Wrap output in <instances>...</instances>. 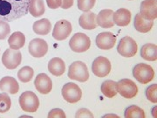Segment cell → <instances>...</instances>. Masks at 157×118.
<instances>
[{
  "label": "cell",
  "mask_w": 157,
  "mask_h": 118,
  "mask_svg": "<svg viewBox=\"0 0 157 118\" xmlns=\"http://www.w3.org/2000/svg\"><path fill=\"white\" fill-rule=\"evenodd\" d=\"M71 50L75 53H84L91 46V39L87 35L82 33H75L69 41Z\"/></svg>",
  "instance_id": "obj_5"
},
{
  "label": "cell",
  "mask_w": 157,
  "mask_h": 118,
  "mask_svg": "<svg viewBox=\"0 0 157 118\" xmlns=\"http://www.w3.org/2000/svg\"><path fill=\"white\" fill-rule=\"evenodd\" d=\"M73 31L72 24L65 19L59 20L55 24L52 31V37L56 40H64L67 39Z\"/></svg>",
  "instance_id": "obj_11"
},
{
  "label": "cell",
  "mask_w": 157,
  "mask_h": 118,
  "mask_svg": "<svg viewBox=\"0 0 157 118\" xmlns=\"http://www.w3.org/2000/svg\"><path fill=\"white\" fill-rule=\"evenodd\" d=\"M45 11L44 0H30L29 12L33 17H40Z\"/></svg>",
  "instance_id": "obj_26"
},
{
  "label": "cell",
  "mask_w": 157,
  "mask_h": 118,
  "mask_svg": "<svg viewBox=\"0 0 157 118\" xmlns=\"http://www.w3.org/2000/svg\"><path fill=\"white\" fill-rule=\"evenodd\" d=\"M140 14L147 20H155L157 18L156 0H143L140 4Z\"/></svg>",
  "instance_id": "obj_13"
},
{
  "label": "cell",
  "mask_w": 157,
  "mask_h": 118,
  "mask_svg": "<svg viewBox=\"0 0 157 118\" xmlns=\"http://www.w3.org/2000/svg\"><path fill=\"white\" fill-rule=\"evenodd\" d=\"M107 116H113V117H118L117 116H114V115H107V116H104V117H107Z\"/></svg>",
  "instance_id": "obj_37"
},
{
  "label": "cell",
  "mask_w": 157,
  "mask_h": 118,
  "mask_svg": "<svg viewBox=\"0 0 157 118\" xmlns=\"http://www.w3.org/2000/svg\"><path fill=\"white\" fill-rule=\"evenodd\" d=\"M113 11L111 9H104L96 16V24L102 28H112L114 26L113 19Z\"/></svg>",
  "instance_id": "obj_16"
},
{
  "label": "cell",
  "mask_w": 157,
  "mask_h": 118,
  "mask_svg": "<svg viewBox=\"0 0 157 118\" xmlns=\"http://www.w3.org/2000/svg\"><path fill=\"white\" fill-rule=\"evenodd\" d=\"M133 75L140 83L147 84L155 78V71L151 66L145 63H139L133 69Z\"/></svg>",
  "instance_id": "obj_2"
},
{
  "label": "cell",
  "mask_w": 157,
  "mask_h": 118,
  "mask_svg": "<svg viewBox=\"0 0 157 118\" xmlns=\"http://www.w3.org/2000/svg\"><path fill=\"white\" fill-rule=\"evenodd\" d=\"M62 96L65 101L69 103H76L78 102L82 96V91L79 88L78 85L69 82L66 83L62 88Z\"/></svg>",
  "instance_id": "obj_10"
},
{
  "label": "cell",
  "mask_w": 157,
  "mask_h": 118,
  "mask_svg": "<svg viewBox=\"0 0 157 118\" xmlns=\"http://www.w3.org/2000/svg\"><path fill=\"white\" fill-rule=\"evenodd\" d=\"M28 50L30 54L35 58L45 56L48 52V45L42 39H34L29 43Z\"/></svg>",
  "instance_id": "obj_12"
},
{
  "label": "cell",
  "mask_w": 157,
  "mask_h": 118,
  "mask_svg": "<svg viewBox=\"0 0 157 118\" xmlns=\"http://www.w3.org/2000/svg\"><path fill=\"white\" fill-rule=\"evenodd\" d=\"M101 90L106 97L113 98L118 94L117 82L112 80H107L101 84Z\"/></svg>",
  "instance_id": "obj_25"
},
{
  "label": "cell",
  "mask_w": 157,
  "mask_h": 118,
  "mask_svg": "<svg viewBox=\"0 0 157 118\" xmlns=\"http://www.w3.org/2000/svg\"><path fill=\"white\" fill-rule=\"evenodd\" d=\"M96 45L101 50H109L112 49L116 43V37L112 33L106 32L101 33L97 35L95 39Z\"/></svg>",
  "instance_id": "obj_14"
},
{
  "label": "cell",
  "mask_w": 157,
  "mask_h": 118,
  "mask_svg": "<svg viewBox=\"0 0 157 118\" xmlns=\"http://www.w3.org/2000/svg\"><path fill=\"white\" fill-rule=\"evenodd\" d=\"M73 6V0H61L62 9H69Z\"/></svg>",
  "instance_id": "obj_36"
},
{
  "label": "cell",
  "mask_w": 157,
  "mask_h": 118,
  "mask_svg": "<svg viewBox=\"0 0 157 118\" xmlns=\"http://www.w3.org/2000/svg\"><path fill=\"white\" fill-rule=\"evenodd\" d=\"M125 117L126 118H144L145 112L142 108L136 106L132 105L126 108L125 110Z\"/></svg>",
  "instance_id": "obj_27"
},
{
  "label": "cell",
  "mask_w": 157,
  "mask_h": 118,
  "mask_svg": "<svg viewBox=\"0 0 157 118\" xmlns=\"http://www.w3.org/2000/svg\"><path fill=\"white\" fill-rule=\"evenodd\" d=\"M34 71L33 68L28 66H25V67H23L18 72H17V77L19 79V81L21 82L24 83H26L29 82L33 77Z\"/></svg>",
  "instance_id": "obj_28"
},
{
  "label": "cell",
  "mask_w": 157,
  "mask_h": 118,
  "mask_svg": "<svg viewBox=\"0 0 157 118\" xmlns=\"http://www.w3.org/2000/svg\"><path fill=\"white\" fill-rule=\"evenodd\" d=\"M19 105L25 112L34 113L39 107L38 96L32 91H25L19 96Z\"/></svg>",
  "instance_id": "obj_4"
},
{
  "label": "cell",
  "mask_w": 157,
  "mask_h": 118,
  "mask_svg": "<svg viewBox=\"0 0 157 118\" xmlns=\"http://www.w3.org/2000/svg\"><path fill=\"white\" fill-rule=\"evenodd\" d=\"M34 85L37 91L42 95L49 94L52 88V81L51 78L45 73H39L34 81Z\"/></svg>",
  "instance_id": "obj_15"
},
{
  "label": "cell",
  "mask_w": 157,
  "mask_h": 118,
  "mask_svg": "<svg viewBox=\"0 0 157 118\" xmlns=\"http://www.w3.org/2000/svg\"><path fill=\"white\" fill-rule=\"evenodd\" d=\"M117 92L126 99H132L138 94V87L130 79H122L117 82Z\"/></svg>",
  "instance_id": "obj_7"
},
{
  "label": "cell",
  "mask_w": 157,
  "mask_h": 118,
  "mask_svg": "<svg viewBox=\"0 0 157 118\" xmlns=\"http://www.w3.org/2000/svg\"><path fill=\"white\" fill-rule=\"evenodd\" d=\"M11 33V28L8 22L0 20V39H5Z\"/></svg>",
  "instance_id": "obj_32"
},
{
  "label": "cell",
  "mask_w": 157,
  "mask_h": 118,
  "mask_svg": "<svg viewBox=\"0 0 157 118\" xmlns=\"http://www.w3.org/2000/svg\"><path fill=\"white\" fill-rule=\"evenodd\" d=\"M48 70L54 76H61L66 71V64L59 57L52 58L48 63Z\"/></svg>",
  "instance_id": "obj_19"
},
{
  "label": "cell",
  "mask_w": 157,
  "mask_h": 118,
  "mask_svg": "<svg viewBox=\"0 0 157 118\" xmlns=\"http://www.w3.org/2000/svg\"><path fill=\"white\" fill-rule=\"evenodd\" d=\"M22 61V54L19 50L7 49L2 56V63L9 70L17 68Z\"/></svg>",
  "instance_id": "obj_8"
},
{
  "label": "cell",
  "mask_w": 157,
  "mask_h": 118,
  "mask_svg": "<svg viewBox=\"0 0 157 118\" xmlns=\"http://www.w3.org/2000/svg\"><path fill=\"white\" fill-rule=\"evenodd\" d=\"M112 69L111 63L109 60L104 56H98L93 62L92 65V71L94 75L103 78L108 75Z\"/></svg>",
  "instance_id": "obj_9"
},
{
  "label": "cell",
  "mask_w": 157,
  "mask_h": 118,
  "mask_svg": "<svg viewBox=\"0 0 157 118\" xmlns=\"http://www.w3.org/2000/svg\"><path fill=\"white\" fill-rule=\"evenodd\" d=\"M0 90L11 95H15L19 90V85L15 78L6 76L0 80Z\"/></svg>",
  "instance_id": "obj_17"
},
{
  "label": "cell",
  "mask_w": 157,
  "mask_h": 118,
  "mask_svg": "<svg viewBox=\"0 0 157 118\" xmlns=\"http://www.w3.org/2000/svg\"><path fill=\"white\" fill-rule=\"evenodd\" d=\"M25 43V37L21 32H15L8 39V44L11 49L19 50Z\"/></svg>",
  "instance_id": "obj_24"
},
{
  "label": "cell",
  "mask_w": 157,
  "mask_h": 118,
  "mask_svg": "<svg viewBox=\"0 0 157 118\" xmlns=\"http://www.w3.org/2000/svg\"><path fill=\"white\" fill-rule=\"evenodd\" d=\"M154 26V21L147 20L146 18L141 16L140 13H138L135 15V28L136 31L141 33H148Z\"/></svg>",
  "instance_id": "obj_21"
},
{
  "label": "cell",
  "mask_w": 157,
  "mask_h": 118,
  "mask_svg": "<svg viewBox=\"0 0 157 118\" xmlns=\"http://www.w3.org/2000/svg\"><path fill=\"white\" fill-rule=\"evenodd\" d=\"M141 57L148 61H155L157 60V46L155 44L147 43L141 47Z\"/></svg>",
  "instance_id": "obj_22"
},
{
  "label": "cell",
  "mask_w": 157,
  "mask_h": 118,
  "mask_svg": "<svg viewBox=\"0 0 157 118\" xmlns=\"http://www.w3.org/2000/svg\"><path fill=\"white\" fill-rule=\"evenodd\" d=\"M96 0H78V8L80 11L87 12L95 5Z\"/></svg>",
  "instance_id": "obj_30"
},
{
  "label": "cell",
  "mask_w": 157,
  "mask_h": 118,
  "mask_svg": "<svg viewBox=\"0 0 157 118\" xmlns=\"http://www.w3.org/2000/svg\"><path fill=\"white\" fill-rule=\"evenodd\" d=\"M157 85L152 84L150 85L146 89V96L147 100L151 101L153 103H156L157 102Z\"/></svg>",
  "instance_id": "obj_31"
},
{
  "label": "cell",
  "mask_w": 157,
  "mask_h": 118,
  "mask_svg": "<svg viewBox=\"0 0 157 118\" xmlns=\"http://www.w3.org/2000/svg\"><path fill=\"white\" fill-rule=\"evenodd\" d=\"M75 116L76 117H94V115L90 110L86 109V108H80L79 110L77 111Z\"/></svg>",
  "instance_id": "obj_34"
},
{
  "label": "cell",
  "mask_w": 157,
  "mask_h": 118,
  "mask_svg": "<svg viewBox=\"0 0 157 118\" xmlns=\"http://www.w3.org/2000/svg\"><path fill=\"white\" fill-rule=\"evenodd\" d=\"M68 77L79 82H85L89 79V72L84 62L74 61L69 67Z\"/></svg>",
  "instance_id": "obj_3"
},
{
  "label": "cell",
  "mask_w": 157,
  "mask_h": 118,
  "mask_svg": "<svg viewBox=\"0 0 157 118\" xmlns=\"http://www.w3.org/2000/svg\"><path fill=\"white\" fill-rule=\"evenodd\" d=\"M30 0H0V20L11 22L25 16Z\"/></svg>",
  "instance_id": "obj_1"
},
{
  "label": "cell",
  "mask_w": 157,
  "mask_h": 118,
  "mask_svg": "<svg viewBox=\"0 0 157 118\" xmlns=\"http://www.w3.org/2000/svg\"><path fill=\"white\" fill-rule=\"evenodd\" d=\"M46 3L51 9H57L61 6V0H46Z\"/></svg>",
  "instance_id": "obj_35"
},
{
  "label": "cell",
  "mask_w": 157,
  "mask_h": 118,
  "mask_svg": "<svg viewBox=\"0 0 157 118\" xmlns=\"http://www.w3.org/2000/svg\"><path fill=\"white\" fill-rule=\"evenodd\" d=\"M48 117L65 118L66 117V114H65V112H64L62 109H60V108H54V109H52L50 112H49V114H48Z\"/></svg>",
  "instance_id": "obj_33"
},
{
  "label": "cell",
  "mask_w": 157,
  "mask_h": 118,
  "mask_svg": "<svg viewBox=\"0 0 157 118\" xmlns=\"http://www.w3.org/2000/svg\"><path fill=\"white\" fill-rule=\"evenodd\" d=\"M138 50V45L134 39L129 36H126L120 40L117 46L118 53L126 58L134 57Z\"/></svg>",
  "instance_id": "obj_6"
},
{
  "label": "cell",
  "mask_w": 157,
  "mask_h": 118,
  "mask_svg": "<svg viewBox=\"0 0 157 118\" xmlns=\"http://www.w3.org/2000/svg\"><path fill=\"white\" fill-rule=\"evenodd\" d=\"M113 19L114 25H117L118 26H126L131 21V12L126 8H121L113 12Z\"/></svg>",
  "instance_id": "obj_18"
},
{
  "label": "cell",
  "mask_w": 157,
  "mask_h": 118,
  "mask_svg": "<svg viewBox=\"0 0 157 118\" xmlns=\"http://www.w3.org/2000/svg\"><path fill=\"white\" fill-rule=\"evenodd\" d=\"M79 26L85 30H93L96 28V14L94 12H86L83 13L78 19Z\"/></svg>",
  "instance_id": "obj_20"
},
{
  "label": "cell",
  "mask_w": 157,
  "mask_h": 118,
  "mask_svg": "<svg viewBox=\"0 0 157 118\" xmlns=\"http://www.w3.org/2000/svg\"><path fill=\"white\" fill-rule=\"evenodd\" d=\"M11 106V98L9 96L5 93L0 94V113L7 112Z\"/></svg>",
  "instance_id": "obj_29"
},
{
  "label": "cell",
  "mask_w": 157,
  "mask_h": 118,
  "mask_svg": "<svg viewBox=\"0 0 157 118\" xmlns=\"http://www.w3.org/2000/svg\"><path fill=\"white\" fill-rule=\"evenodd\" d=\"M52 24L47 18H42L35 21L33 25V30L38 35H47L50 33Z\"/></svg>",
  "instance_id": "obj_23"
}]
</instances>
